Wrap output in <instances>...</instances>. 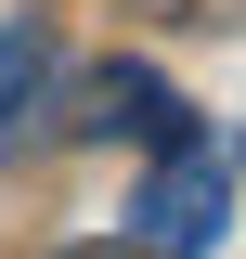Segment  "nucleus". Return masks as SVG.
I'll return each instance as SVG.
<instances>
[{"mask_svg": "<svg viewBox=\"0 0 246 259\" xmlns=\"http://www.w3.org/2000/svg\"><path fill=\"white\" fill-rule=\"evenodd\" d=\"M233 207H246V168L220 130H182V143H155L143 194H130V246L155 259H220L233 246Z\"/></svg>", "mask_w": 246, "mask_h": 259, "instance_id": "nucleus-1", "label": "nucleus"}, {"mask_svg": "<svg viewBox=\"0 0 246 259\" xmlns=\"http://www.w3.org/2000/svg\"><path fill=\"white\" fill-rule=\"evenodd\" d=\"M65 117L91 130V143H182L194 130V104L155 78V65H91L78 91H65Z\"/></svg>", "mask_w": 246, "mask_h": 259, "instance_id": "nucleus-2", "label": "nucleus"}, {"mask_svg": "<svg viewBox=\"0 0 246 259\" xmlns=\"http://www.w3.org/2000/svg\"><path fill=\"white\" fill-rule=\"evenodd\" d=\"M39 104H52V39L39 26H0V143L39 130Z\"/></svg>", "mask_w": 246, "mask_h": 259, "instance_id": "nucleus-3", "label": "nucleus"}, {"mask_svg": "<svg viewBox=\"0 0 246 259\" xmlns=\"http://www.w3.org/2000/svg\"><path fill=\"white\" fill-rule=\"evenodd\" d=\"M104 259H155V246H104Z\"/></svg>", "mask_w": 246, "mask_h": 259, "instance_id": "nucleus-4", "label": "nucleus"}]
</instances>
